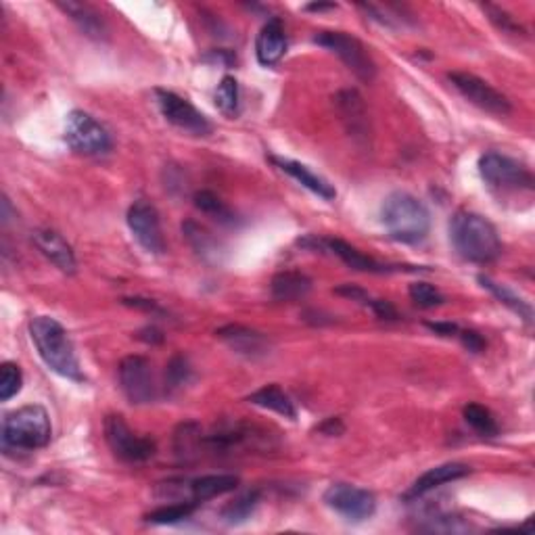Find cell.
<instances>
[{"label":"cell","mask_w":535,"mask_h":535,"mask_svg":"<svg viewBox=\"0 0 535 535\" xmlns=\"http://www.w3.org/2000/svg\"><path fill=\"white\" fill-rule=\"evenodd\" d=\"M215 335L235 353L247 360H257L270 353V339L264 332L243 327V324H226L215 330Z\"/></svg>","instance_id":"15"},{"label":"cell","mask_w":535,"mask_h":535,"mask_svg":"<svg viewBox=\"0 0 535 535\" xmlns=\"http://www.w3.org/2000/svg\"><path fill=\"white\" fill-rule=\"evenodd\" d=\"M30 337L42 362L63 379L84 383V372L76 358L71 339L59 320L50 316H36L30 320Z\"/></svg>","instance_id":"1"},{"label":"cell","mask_w":535,"mask_h":535,"mask_svg":"<svg viewBox=\"0 0 535 535\" xmlns=\"http://www.w3.org/2000/svg\"><path fill=\"white\" fill-rule=\"evenodd\" d=\"M183 233H184L186 238H189V243L193 245V249L197 251L199 256H204L205 259L209 256H218V243L214 241L212 235H209L205 228L197 226L194 222H186L183 226Z\"/></svg>","instance_id":"31"},{"label":"cell","mask_w":535,"mask_h":535,"mask_svg":"<svg viewBox=\"0 0 535 535\" xmlns=\"http://www.w3.org/2000/svg\"><path fill=\"white\" fill-rule=\"evenodd\" d=\"M335 103L339 107V113H341L347 130H350L353 136H362V139H366L368 113H366V105L362 97L358 95V90H351V89L341 90L335 97Z\"/></svg>","instance_id":"20"},{"label":"cell","mask_w":535,"mask_h":535,"mask_svg":"<svg viewBox=\"0 0 535 535\" xmlns=\"http://www.w3.org/2000/svg\"><path fill=\"white\" fill-rule=\"evenodd\" d=\"M197 502H173L168 506H162L153 512H149L147 523L151 525H176L180 520L189 519L194 510H197Z\"/></svg>","instance_id":"27"},{"label":"cell","mask_w":535,"mask_h":535,"mask_svg":"<svg viewBox=\"0 0 535 535\" xmlns=\"http://www.w3.org/2000/svg\"><path fill=\"white\" fill-rule=\"evenodd\" d=\"M479 173L486 184L496 191L520 193L533 189V173L530 168L509 155L496 153V151L479 157Z\"/></svg>","instance_id":"5"},{"label":"cell","mask_w":535,"mask_h":535,"mask_svg":"<svg viewBox=\"0 0 535 535\" xmlns=\"http://www.w3.org/2000/svg\"><path fill=\"white\" fill-rule=\"evenodd\" d=\"M318 431L324 433V435H341L345 426L339 418H329V421H324L320 426H318Z\"/></svg>","instance_id":"40"},{"label":"cell","mask_w":535,"mask_h":535,"mask_svg":"<svg viewBox=\"0 0 535 535\" xmlns=\"http://www.w3.org/2000/svg\"><path fill=\"white\" fill-rule=\"evenodd\" d=\"M270 162L277 165L280 172H285L291 176L293 180H298L301 186H306L308 191H312L318 197H322L324 201H332L337 197L335 186H332L327 178L318 176L308 165H303L299 162H293V159H285V157H270Z\"/></svg>","instance_id":"19"},{"label":"cell","mask_w":535,"mask_h":535,"mask_svg":"<svg viewBox=\"0 0 535 535\" xmlns=\"http://www.w3.org/2000/svg\"><path fill=\"white\" fill-rule=\"evenodd\" d=\"M366 306L371 308L374 312V316L381 318V320H397V318H400V314H397V309L385 299H372L371 298V301H368Z\"/></svg>","instance_id":"36"},{"label":"cell","mask_w":535,"mask_h":535,"mask_svg":"<svg viewBox=\"0 0 535 535\" xmlns=\"http://www.w3.org/2000/svg\"><path fill=\"white\" fill-rule=\"evenodd\" d=\"M383 226L397 243L416 245L429 235L431 214L414 194L397 191L385 199L381 209Z\"/></svg>","instance_id":"3"},{"label":"cell","mask_w":535,"mask_h":535,"mask_svg":"<svg viewBox=\"0 0 535 535\" xmlns=\"http://www.w3.org/2000/svg\"><path fill=\"white\" fill-rule=\"evenodd\" d=\"M447 78H450L454 89H456L468 103L479 107V110L494 115H502V118L512 111L510 100L506 99L500 90H496L494 86L488 84L486 79L467 74V71H452Z\"/></svg>","instance_id":"12"},{"label":"cell","mask_w":535,"mask_h":535,"mask_svg":"<svg viewBox=\"0 0 535 535\" xmlns=\"http://www.w3.org/2000/svg\"><path fill=\"white\" fill-rule=\"evenodd\" d=\"M128 228L139 241L141 247L153 256H162L165 251V238L162 233V222H159V214L155 205L149 201L139 199L134 201L128 209Z\"/></svg>","instance_id":"13"},{"label":"cell","mask_w":535,"mask_h":535,"mask_svg":"<svg viewBox=\"0 0 535 535\" xmlns=\"http://www.w3.org/2000/svg\"><path fill=\"white\" fill-rule=\"evenodd\" d=\"M287 53V34L285 26L280 19H270L268 24L259 30L257 40H256V55L257 61L264 65V68H272L280 59H283Z\"/></svg>","instance_id":"18"},{"label":"cell","mask_w":535,"mask_h":535,"mask_svg":"<svg viewBox=\"0 0 535 535\" xmlns=\"http://www.w3.org/2000/svg\"><path fill=\"white\" fill-rule=\"evenodd\" d=\"M59 9L68 16L74 24L92 40H105L107 38V26L100 19L99 13L89 5L82 3H59Z\"/></svg>","instance_id":"21"},{"label":"cell","mask_w":535,"mask_h":535,"mask_svg":"<svg viewBox=\"0 0 535 535\" xmlns=\"http://www.w3.org/2000/svg\"><path fill=\"white\" fill-rule=\"evenodd\" d=\"M408 293H410V299L414 301L416 306H421V308H437V306H441V303L446 301L444 293H441L437 287H433L429 283L410 285Z\"/></svg>","instance_id":"34"},{"label":"cell","mask_w":535,"mask_h":535,"mask_svg":"<svg viewBox=\"0 0 535 535\" xmlns=\"http://www.w3.org/2000/svg\"><path fill=\"white\" fill-rule=\"evenodd\" d=\"M458 337L462 339V343H465L467 350L473 351V353H479V351H483V347H486V341H483L479 332H475V330H462L460 329Z\"/></svg>","instance_id":"37"},{"label":"cell","mask_w":535,"mask_h":535,"mask_svg":"<svg viewBox=\"0 0 535 535\" xmlns=\"http://www.w3.org/2000/svg\"><path fill=\"white\" fill-rule=\"evenodd\" d=\"M193 199H194V205H197V209H201L204 214L214 215L215 220H220L224 224L235 222V215L228 209V205H224V201H220V197H215L212 191L194 193Z\"/></svg>","instance_id":"30"},{"label":"cell","mask_w":535,"mask_h":535,"mask_svg":"<svg viewBox=\"0 0 535 535\" xmlns=\"http://www.w3.org/2000/svg\"><path fill=\"white\" fill-rule=\"evenodd\" d=\"M247 402L253 404V406L277 412V414L291 418V421L298 418V410H295V404L291 402V397H288L278 385H266L262 389H257V392H253L247 397Z\"/></svg>","instance_id":"23"},{"label":"cell","mask_w":535,"mask_h":535,"mask_svg":"<svg viewBox=\"0 0 535 535\" xmlns=\"http://www.w3.org/2000/svg\"><path fill=\"white\" fill-rule=\"evenodd\" d=\"M65 142L79 155H105L113 147L107 128L86 111H71L65 121Z\"/></svg>","instance_id":"6"},{"label":"cell","mask_w":535,"mask_h":535,"mask_svg":"<svg viewBox=\"0 0 535 535\" xmlns=\"http://www.w3.org/2000/svg\"><path fill=\"white\" fill-rule=\"evenodd\" d=\"M32 241L42 256L50 259L61 272L76 274L78 262L74 249H71V245L59 233H55L50 228H38L32 233Z\"/></svg>","instance_id":"16"},{"label":"cell","mask_w":535,"mask_h":535,"mask_svg":"<svg viewBox=\"0 0 535 535\" xmlns=\"http://www.w3.org/2000/svg\"><path fill=\"white\" fill-rule=\"evenodd\" d=\"M308 11H324V9H337V5H308Z\"/></svg>","instance_id":"41"},{"label":"cell","mask_w":535,"mask_h":535,"mask_svg":"<svg viewBox=\"0 0 535 535\" xmlns=\"http://www.w3.org/2000/svg\"><path fill=\"white\" fill-rule=\"evenodd\" d=\"M270 291L277 301H298L312 291V278L295 270L278 272L272 278Z\"/></svg>","instance_id":"22"},{"label":"cell","mask_w":535,"mask_h":535,"mask_svg":"<svg viewBox=\"0 0 535 535\" xmlns=\"http://www.w3.org/2000/svg\"><path fill=\"white\" fill-rule=\"evenodd\" d=\"M481 9L488 13V17L491 24H494L498 30H502L504 34H512V36H525V27L519 24V21L510 16V13H506L500 6H494V5H481Z\"/></svg>","instance_id":"33"},{"label":"cell","mask_w":535,"mask_h":535,"mask_svg":"<svg viewBox=\"0 0 535 535\" xmlns=\"http://www.w3.org/2000/svg\"><path fill=\"white\" fill-rule=\"evenodd\" d=\"M426 329H431L441 337H458L460 332L458 324H452V322H426Z\"/></svg>","instance_id":"39"},{"label":"cell","mask_w":535,"mask_h":535,"mask_svg":"<svg viewBox=\"0 0 535 535\" xmlns=\"http://www.w3.org/2000/svg\"><path fill=\"white\" fill-rule=\"evenodd\" d=\"M479 283L483 288H488L498 301L504 303L506 308H510L515 314H519V318H523L527 324L533 322V309L530 303H527L523 298H519L517 293H512L509 287L496 283V280H491L489 277H479Z\"/></svg>","instance_id":"24"},{"label":"cell","mask_w":535,"mask_h":535,"mask_svg":"<svg viewBox=\"0 0 535 535\" xmlns=\"http://www.w3.org/2000/svg\"><path fill=\"white\" fill-rule=\"evenodd\" d=\"M201 426L197 423H183L173 433V452L178 460L189 462L199 454Z\"/></svg>","instance_id":"25"},{"label":"cell","mask_w":535,"mask_h":535,"mask_svg":"<svg viewBox=\"0 0 535 535\" xmlns=\"http://www.w3.org/2000/svg\"><path fill=\"white\" fill-rule=\"evenodd\" d=\"M120 385L130 404L142 406L157 400L153 366L142 356H128L120 362Z\"/></svg>","instance_id":"11"},{"label":"cell","mask_w":535,"mask_h":535,"mask_svg":"<svg viewBox=\"0 0 535 535\" xmlns=\"http://www.w3.org/2000/svg\"><path fill=\"white\" fill-rule=\"evenodd\" d=\"M322 498L330 510H335L350 523H362L377 510V498L372 491L356 488L351 483H332Z\"/></svg>","instance_id":"9"},{"label":"cell","mask_w":535,"mask_h":535,"mask_svg":"<svg viewBox=\"0 0 535 535\" xmlns=\"http://www.w3.org/2000/svg\"><path fill=\"white\" fill-rule=\"evenodd\" d=\"M301 245H312V249L329 251V253H332V256H337L339 259H341L343 264H347L350 268H353V270H360V272L385 274V272H392L393 270V268L381 264V262H377V259H372L371 256H366V253L358 251L356 247H351L350 243L341 241V238H316V236H308V238H303Z\"/></svg>","instance_id":"14"},{"label":"cell","mask_w":535,"mask_h":535,"mask_svg":"<svg viewBox=\"0 0 535 535\" xmlns=\"http://www.w3.org/2000/svg\"><path fill=\"white\" fill-rule=\"evenodd\" d=\"M468 473H471V467L462 465V462H446V465L433 467L412 483V488L406 491L404 498H406V500H416V498L429 494V491L446 486V483L462 479V477H467Z\"/></svg>","instance_id":"17"},{"label":"cell","mask_w":535,"mask_h":535,"mask_svg":"<svg viewBox=\"0 0 535 535\" xmlns=\"http://www.w3.org/2000/svg\"><path fill=\"white\" fill-rule=\"evenodd\" d=\"M189 379H191L189 360H186L184 356H173L168 364V371H165V387L178 389L186 385Z\"/></svg>","instance_id":"35"},{"label":"cell","mask_w":535,"mask_h":535,"mask_svg":"<svg viewBox=\"0 0 535 535\" xmlns=\"http://www.w3.org/2000/svg\"><path fill=\"white\" fill-rule=\"evenodd\" d=\"M337 295H343V298H350L351 301H360V303H366L371 301V295H368L364 288H360L356 285H341L339 288H335Z\"/></svg>","instance_id":"38"},{"label":"cell","mask_w":535,"mask_h":535,"mask_svg":"<svg viewBox=\"0 0 535 535\" xmlns=\"http://www.w3.org/2000/svg\"><path fill=\"white\" fill-rule=\"evenodd\" d=\"M103 429L107 446H110L115 458L124 460L128 465H141V462H147L155 456V441L136 435L121 416H107Z\"/></svg>","instance_id":"8"},{"label":"cell","mask_w":535,"mask_h":535,"mask_svg":"<svg viewBox=\"0 0 535 535\" xmlns=\"http://www.w3.org/2000/svg\"><path fill=\"white\" fill-rule=\"evenodd\" d=\"M314 42L318 47L330 50L341 59L347 69L353 71V76L362 79V82H372L377 76V63L372 61L371 53L366 47L353 36L345 32H320L314 36Z\"/></svg>","instance_id":"7"},{"label":"cell","mask_w":535,"mask_h":535,"mask_svg":"<svg viewBox=\"0 0 535 535\" xmlns=\"http://www.w3.org/2000/svg\"><path fill=\"white\" fill-rule=\"evenodd\" d=\"M24 385V372L16 362H5L0 368V400L9 402L13 395L21 392Z\"/></svg>","instance_id":"32"},{"label":"cell","mask_w":535,"mask_h":535,"mask_svg":"<svg viewBox=\"0 0 535 535\" xmlns=\"http://www.w3.org/2000/svg\"><path fill=\"white\" fill-rule=\"evenodd\" d=\"M465 421L471 429L481 433V435L486 437L498 435L496 418L486 406H479V404H468V406H465Z\"/></svg>","instance_id":"29"},{"label":"cell","mask_w":535,"mask_h":535,"mask_svg":"<svg viewBox=\"0 0 535 535\" xmlns=\"http://www.w3.org/2000/svg\"><path fill=\"white\" fill-rule=\"evenodd\" d=\"M50 435H53V426H50L48 412L38 406V404L13 410L3 421L5 450H38V447H45L48 444Z\"/></svg>","instance_id":"4"},{"label":"cell","mask_w":535,"mask_h":535,"mask_svg":"<svg viewBox=\"0 0 535 535\" xmlns=\"http://www.w3.org/2000/svg\"><path fill=\"white\" fill-rule=\"evenodd\" d=\"M215 107L226 115V118H236L238 110H241V100H238V82L233 76L222 78L218 84V90L214 95Z\"/></svg>","instance_id":"28"},{"label":"cell","mask_w":535,"mask_h":535,"mask_svg":"<svg viewBox=\"0 0 535 535\" xmlns=\"http://www.w3.org/2000/svg\"><path fill=\"white\" fill-rule=\"evenodd\" d=\"M450 241L460 257L475 264H489L502 253L494 224L475 212L460 209L450 220Z\"/></svg>","instance_id":"2"},{"label":"cell","mask_w":535,"mask_h":535,"mask_svg":"<svg viewBox=\"0 0 535 535\" xmlns=\"http://www.w3.org/2000/svg\"><path fill=\"white\" fill-rule=\"evenodd\" d=\"M155 100L159 105V111L172 126H176L184 132L194 136H209L214 132V124L207 120V115L201 113L191 100L178 97L176 92L157 89Z\"/></svg>","instance_id":"10"},{"label":"cell","mask_w":535,"mask_h":535,"mask_svg":"<svg viewBox=\"0 0 535 535\" xmlns=\"http://www.w3.org/2000/svg\"><path fill=\"white\" fill-rule=\"evenodd\" d=\"M257 504H259V491L257 489L238 496L235 502L224 506V510H222L224 523H228V525L245 523V520L253 515V510L257 509Z\"/></svg>","instance_id":"26"}]
</instances>
